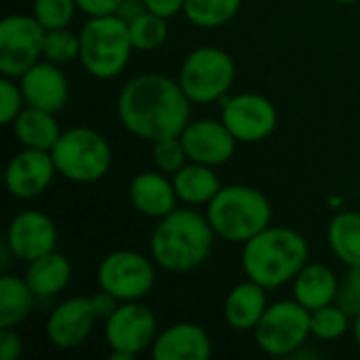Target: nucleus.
<instances>
[{
    "mask_svg": "<svg viewBox=\"0 0 360 360\" xmlns=\"http://www.w3.org/2000/svg\"><path fill=\"white\" fill-rule=\"evenodd\" d=\"M213 352L207 331L194 323H177L156 335L152 356L156 360H207Z\"/></svg>",
    "mask_w": 360,
    "mask_h": 360,
    "instance_id": "18",
    "label": "nucleus"
},
{
    "mask_svg": "<svg viewBox=\"0 0 360 360\" xmlns=\"http://www.w3.org/2000/svg\"><path fill=\"white\" fill-rule=\"evenodd\" d=\"M57 245V228L53 219L40 211H23L11 219L6 230L8 251L23 262L38 259Z\"/></svg>",
    "mask_w": 360,
    "mask_h": 360,
    "instance_id": "15",
    "label": "nucleus"
},
{
    "mask_svg": "<svg viewBox=\"0 0 360 360\" xmlns=\"http://www.w3.org/2000/svg\"><path fill=\"white\" fill-rule=\"evenodd\" d=\"M133 51L129 23L118 15L91 17L80 30V61L99 80L116 78Z\"/></svg>",
    "mask_w": 360,
    "mask_h": 360,
    "instance_id": "5",
    "label": "nucleus"
},
{
    "mask_svg": "<svg viewBox=\"0 0 360 360\" xmlns=\"http://www.w3.org/2000/svg\"><path fill=\"white\" fill-rule=\"evenodd\" d=\"M91 304H93V310H95V314H97V319H110L112 314H114V310L120 306L118 304V300L112 295V293H108V291H99L97 295H93L91 297Z\"/></svg>",
    "mask_w": 360,
    "mask_h": 360,
    "instance_id": "37",
    "label": "nucleus"
},
{
    "mask_svg": "<svg viewBox=\"0 0 360 360\" xmlns=\"http://www.w3.org/2000/svg\"><path fill=\"white\" fill-rule=\"evenodd\" d=\"M215 236L207 215L202 217L192 209H175L154 228L150 253L169 272H190L209 259Z\"/></svg>",
    "mask_w": 360,
    "mask_h": 360,
    "instance_id": "2",
    "label": "nucleus"
},
{
    "mask_svg": "<svg viewBox=\"0 0 360 360\" xmlns=\"http://www.w3.org/2000/svg\"><path fill=\"white\" fill-rule=\"evenodd\" d=\"M236 76L232 57L217 46L192 51L179 70V84L192 103H213L224 99Z\"/></svg>",
    "mask_w": 360,
    "mask_h": 360,
    "instance_id": "7",
    "label": "nucleus"
},
{
    "mask_svg": "<svg viewBox=\"0 0 360 360\" xmlns=\"http://www.w3.org/2000/svg\"><path fill=\"white\" fill-rule=\"evenodd\" d=\"M152 158H154L156 169L165 175H175L179 169H184L188 165L186 160H190L179 135L156 139L152 146Z\"/></svg>",
    "mask_w": 360,
    "mask_h": 360,
    "instance_id": "31",
    "label": "nucleus"
},
{
    "mask_svg": "<svg viewBox=\"0 0 360 360\" xmlns=\"http://www.w3.org/2000/svg\"><path fill=\"white\" fill-rule=\"evenodd\" d=\"M310 335V310L297 300L268 306L266 314L255 327V342L259 350L270 356H293L304 348Z\"/></svg>",
    "mask_w": 360,
    "mask_h": 360,
    "instance_id": "8",
    "label": "nucleus"
},
{
    "mask_svg": "<svg viewBox=\"0 0 360 360\" xmlns=\"http://www.w3.org/2000/svg\"><path fill=\"white\" fill-rule=\"evenodd\" d=\"M181 141L188 152L190 162H200L209 167L226 165L236 150V137L219 120H194L181 131Z\"/></svg>",
    "mask_w": 360,
    "mask_h": 360,
    "instance_id": "14",
    "label": "nucleus"
},
{
    "mask_svg": "<svg viewBox=\"0 0 360 360\" xmlns=\"http://www.w3.org/2000/svg\"><path fill=\"white\" fill-rule=\"evenodd\" d=\"M148 8H146V4H143V0H122L120 2V6H118V17H122L127 23L131 21V19H135V17H139L141 13H146Z\"/></svg>",
    "mask_w": 360,
    "mask_h": 360,
    "instance_id": "39",
    "label": "nucleus"
},
{
    "mask_svg": "<svg viewBox=\"0 0 360 360\" xmlns=\"http://www.w3.org/2000/svg\"><path fill=\"white\" fill-rule=\"evenodd\" d=\"M308 243L297 230L268 226L245 243L243 272L249 281L272 291L295 281L308 264Z\"/></svg>",
    "mask_w": 360,
    "mask_h": 360,
    "instance_id": "3",
    "label": "nucleus"
},
{
    "mask_svg": "<svg viewBox=\"0 0 360 360\" xmlns=\"http://www.w3.org/2000/svg\"><path fill=\"white\" fill-rule=\"evenodd\" d=\"M46 30L32 15H8L0 21V72L21 78L42 55Z\"/></svg>",
    "mask_w": 360,
    "mask_h": 360,
    "instance_id": "10",
    "label": "nucleus"
},
{
    "mask_svg": "<svg viewBox=\"0 0 360 360\" xmlns=\"http://www.w3.org/2000/svg\"><path fill=\"white\" fill-rule=\"evenodd\" d=\"M13 131L23 148L46 150V152H51L57 139L61 137V131L53 112H46L34 105H27L19 112V116L13 122Z\"/></svg>",
    "mask_w": 360,
    "mask_h": 360,
    "instance_id": "23",
    "label": "nucleus"
},
{
    "mask_svg": "<svg viewBox=\"0 0 360 360\" xmlns=\"http://www.w3.org/2000/svg\"><path fill=\"white\" fill-rule=\"evenodd\" d=\"M240 8V0H186L184 13L196 27H219Z\"/></svg>",
    "mask_w": 360,
    "mask_h": 360,
    "instance_id": "27",
    "label": "nucleus"
},
{
    "mask_svg": "<svg viewBox=\"0 0 360 360\" xmlns=\"http://www.w3.org/2000/svg\"><path fill=\"white\" fill-rule=\"evenodd\" d=\"M23 352V340L13 327H2L0 331V360H17Z\"/></svg>",
    "mask_w": 360,
    "mask_h": 360,
    "instance_id": "35",
    "label": "nucleus"
},
{
    "mask_svg": "<svg viewBox=\"0 0 360 360\" xmlns=\"http://www.w3.org/2000/svg\"><path fill=\"white\" fill-rule=\"evenodd\" d=\"M36 293L30 289L25 278L4 274L0 278V327L21 325L34 310Z\"/></svg>",
    "mask_w": 360,
    "mask_h": 360,
    "instance_id": "25",
    "label": "nucleus"
},
{
    "mask_svg": "<svg viewBox=\"0 0 360 360\" xmlns=\"http://www.w3.org/2000/svg\"><path fill=\"white\" fill-rule=\"evenodd\" d=\"M25 97L21 93V86L13 82V78H2L0 80V122L2 124H13L19 112L23 110Z\"/></svg>",
    "mask_w": 360,
    "mask_h": 360,
    "instance_id": "33",
    "label": "nucleus"
},
{
    "mask_svg": "<svg viewBox=\"0 0 360 360\" xmlns=\"http://www.w3.org/2000/svg\"><path fill=\"white\" fill-rule=\"evenodd\" d=\"M21 93L25 97V105H34L46 112H59L70 95V84L57 63H34L21 76Z\"/></svg>",
    "mask_w": 360,
    "mask_h": 360,
    "instance_id": "17",
    "label": "nucleus"
},
{
    "mask_svg": "<svg viewBox=\"0 0 360 360\" xmlns=\"http://www.w3.org/2000/svg\"><path fill=\"white\" fill-rule=\"evenodd\" d=\"M129 34L133 49L137 51H154L165 44L169 36V23L167 17H160L156 13H141L139 17L129 21Z\"/></svg>",
    "mask_w": 360,
    "mask_h": 360,
    "instance_id": "28",
    "label": "nucleus"
},
{
    "mask_svg": "<svg viewBox=\"0 0 360 360\" xmlns=\"http://www.w3.org/2000/svg\"><path fill=\"white\" fill-rule=\"evenodd\" d=\"M266 287L247 281L236 285L224 304V316L226 323L234 329V331H255V327L259 325L262 316L268 310V295H266Z\"/></svg>",
    "mask_w": 360,
    "mask_h": 360,
    "instance_id": "20",
    "label": "nucleus"
},
{
    "mask_svg": "<svg viewBox=\"0 0 360 360\" xmlns=\"http://www.w3.org/2000/svg\"><path fill=\"white\" fill-rule=\"evenodd\" d=\"M143 4L150 13H156V15L169 19V17L177 15L179 11H184L186 0H143Z\"/></svg>",
    "mask_w": 360,
    "mask_h": 360,
    "instance_id": "38",
    "label": "nucleus"
},
{
    "mask_svg": "<svg viewBox=\"0 0 360 360\" xmlns=\"http://www.w3.org/2000/svg\"><path fill=\"white\" fill-rule=\"evenodd\" d=\"M76 8V0H34V17L44 30L68 27Z\"/></svg>",
    "mask_w": 360,
    "mask_h": 360,
    "instance_id": "32",
    "label": "nucleus"
},
{
    "mask_svg": "<svg viewBox=\"0 0 360 360\" xmlns=\"http://www.w3.org/2000/svg\"><path fill=\"white\" fill-rule=\"evenodd\" d=\"M354 340H356V344H359L360 348V314L354 316Z\"/></svg>",
    "mask_w": 360,
    "mask_h": 360,
    "instance_id": "40",
    "label": "nucleus"
},
{
    "mask_svg": "<svg viewBox=\"0 0 360 360\" xmlns=\"http://www.w3.org/2000/svg\"><path fill=\"white\" fill-rule=\"evenodd\" d=\"M173 186L177 198L186 205H202L211 202L215 194L221 190L219 177L213 173L209 165L190 162L173 175Z\"/></svg>",
    "mask_w": 360,
    "mask_h": 360,
    "instance_id": "24",
    "label": "nucleus"
},
{
    "mask_svg": "<svg viewBox=\"0 0 360 360\" xmlns=\"http://www.w3.org/2000/svg\"><path fill=\"white\" fill-rule=\"evenodd\" d=\"M348 327H350V316L338 304H329L325 308L310 312V329L312 335L319 340L325 342L338 340L348 331Z\"/></svg>",
    "mask_w": 360,
    "mask_h": 360,
    "instance_id": "30",
    "label": "nucleus"
},
{
    "mask_svg": "<svg viewBox=\"0 0 360 360\" xmlns=\"http://www.w3.org/2000/svg\"><path fill=\"white\" fill-rule=\"evenodd\" d=\"M338 291H340L338 276L333 274L331 268L323 264H306L302 272L295 276V285H293L295 300L310 312L333 304Z\"/></svg>",
    "mask_w": 360,
    "mask_h": 360,
    "instance_id": "21",
    "label": "nucleus"
},
{
    "mask_svg": "<svg viewBox=\"0 0 360 360\" xmlns=\"http://www.w3.org/2000/svg\"><path fill=\"white\" fill-rule=\"evenodd\" d=\"M57 173L74 184H95L112 167V148L108 139L86 127H74L61 133L51 150Z\"/></svg>",
    "mask_w": 360,
    "mask_h": 360,
    "instance_id": "6",
    "label": "nucleus"
},
{
    "mask_svg": "<svg viewBox=\"0 0 360 360\" xmlns=\"http://www.w3.org/2000/svg\"><path fill=\"white\" fill-rule=\"evenodd\" d=\"M338 2H344V4H350V2H359V0H338Z\"/></svg>",
    "mask_w": 360,
    "mask_h": 360,
    "instance_id": "41",
    "label": "nucleus"
},
{
    "mask_svg": "<svg viewBox=\"0 0 360 360\" xmlns=\"http://www.w3.org/2000/svg\"><path fill=\"white\" fill-rule=\"evenodd\" d=\"M207 219L213 232L228 243H247L272 221L270 200L255 188H221L207 207Z\"/></svg>",
    "mask_w": 360,
    "mask_h": 360,
    "instance_id": "4",
    "label": "nucleus"
},
{
    "mask_svg": "<svg viewBox=\"0 0 360 360\" xmlns=\"http://www.w3.org/2000/svg\"><path fill=\"white\" fill-rule=\"evenodd\" d=\"M221 101V122L230 129L236 141L255 143L274 133L278 112L268 97L257 93H240L224 97Z\"/></svg>",
    "mask_w": 360,
    "mask_h": 360,
    "instance_id": "12",
    "label": "nucleus"
},
{
    "mask_svg": "<svg viewBox=\"0 0 360 360\" xmlns=\"http://www.w3.org/2000/svg\"><path fill=\"white\" fill-rule=\"evenodd\" d=\"M156 274L152 262L135 251L120 249L105 255L97 268V283L118 302H137L154 287Z\"/></svg>",
    "mask_w": 360,
    "mask_h": 360,
    "instance_id": "9",
    "label": "nucleus"
},
{
    "mask_svg": "<svg viewBox=\"0 0 360 360\" xmlns=\"http://www.w3.org/2000/svg\"><path fill=\"white\" fill-rule=\"evenodd\" d=\"M42 57L51 63H70L80 57V34H72L68 27L46 30L42 40Z\"/></svg>",
    "mask_w": 360,
    "mask_h": 360,
    "instance_id": "29",
    "label": "nucleus"
},
{
    "mask_svg": "<svg viewBox=\"0 0 360 360\" xmlns=\"http://www.w3.org/2000/svg\"><path fill=\"white\" fill-rule=\"evenodd\" d=\"M129 198L135 211L146 217L162 219L177 207V192L173 179H169L160 171H143L133 177L129 186Z\"/></svg>",
    "mask_w": 360,
    "mask_h": 360,
    "instance_id": "19",
    "label": "nucleus"
},
{
    "mask_svg": "<svg viewBox=\"0 0 360 360\" xmlns=\"http://www.w3.org/2000/svg\"><path fill=\"white\" fill-rule=\"evenodd\" d=\"M72 278V266L65 255L51 251L38 259L27 262L25 283L36 293V297H53L61 293Z\"/></svg>",
    "mask_w": 360,
    "mask_h": 360,
    "instance_id": "22",
    "label": "nucleus"
},
{
    "mask_svg": "<svg viewBox=\"0 0 360 360\" xmlns=\"http://www.w3.org/2000/svg\"><path fill=\"white\" fill-rule=\"evenodd\" d=\"M97 314L91 297H72L59 304L46 321V338L59 350H74L86 342Z\"/></svg>",
    "mask_w": 360,
    "mask_h": 360,
    "instance_id": "16",
    "label": "nucleus"
},
{
    "mask_svg": "<svg viewBox=\"0 0 360 360\" xmlns=\"http://www.w3.org/2000/svg\"><path fill=\"white\" fill-rule=\"evenodd\" d=\"M335 304L350 319H354L356 314H360V266H350L346 283L338 291Z\"/></svg>",
    "mask_w": 360,
    "mask_h": 360,
    "instance_id": "34",
    "label": "nucleus"
},
{
    "mask_svg": "<svg viewBox=\"0 0 360 360\" xmlns=\"http://www.w3.org/2000/svg\"><path fill=\"white\" fill-rule=\"evenodd\" d=\"M190 99L181 84L158 72L131 78L118 95V118L135 137H177L190 122Z\"/></svg>",
    "mask_w": 360,
    "mask_h": 360,
    "instance_id": "1",
    "label": "nucleus"
},
{
    "mask_svg": "<svg viewBox=\"0 0 360 360\" xmlns=\"http://www.w3.org/2000/svg\"><path fill=\"white\" fill-rule=\"evenodd\" d=\"M55 173L57 167L53 162L51 152L25 148L8 160L4 171V184L11 196L30 200L51 186Z\"/></svg>",
    "mask_w": 360,
    "mask_h": 360,
    "instance_id": "13",
    "label": "nucleus"
},
{
    "mask_svg": "<svg viewBox=\"0 0 360 360\" xmlns=\"http://www.w3.org/2000/svg\"><path fill=\"white\" fill-rule=\"evenodd\" d=\"M105 340L112 348V360H129L152 348L156 340V316L139 302H122L105 319Z\"/></svg>",
    "mask_w": 360,
    "mask_h": 360,
    "instance_id": "11",
    "label": "nucleus"
},
{
    "mask_svg": "<svg viewBox=\"0 0 360 360\" xmlns=\"http://www.w3.org/2000/svg\"><path fill=\"white\" fill-rule=\"evenodd\" d=\"M327 240L335 257L348 268L360 266V213L344 211L335 215L329 224Z\"/></svg>",
    "mask_w": 360,
    "mask_h": 360,
    "instance_id": "26",
    "label": "nucleus"
},
{
    "mask_svg": "<svg viewBox=\"0 0 360 360\" xmlns=\"http://www.w3.org/2000/svg\"><path fill=\"white\" fill-rule=\"evenodd\" d=\"M122 0H76V6L89 17L116 15Z\"/></svg>",
    "mask_w": 360,
    "mask_h": 360,
    "instance_id": "36",
    "label": "nucleus"
}]
</instances>
